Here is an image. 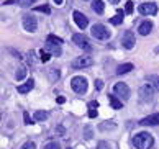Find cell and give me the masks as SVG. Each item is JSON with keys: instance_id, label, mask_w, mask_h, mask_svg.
Listing matches in <instances>:
<instances>
[{"instance_id": "obj_1", "label": "cell", "mask_w": 159, "mask_h": 149, "mask_svg": "<svg viewBox=\"0 0 159 149\" xmlns=\"http://www.w3.org/2000/svg\"><path fill=\"white\" fill-rule=\"evenodd\" d=\"M133 144L138 149H151L152 144H154V138H152V134H149L148 131H141V133L134 134Z\"/></svg>"}, {"instance_id": "obj_2", "label": "cell", "mask_w": 159, "mask_h": 149, "mask_svg": "<svg viewBox=\"0 0 159 149\" xmlns=\"http://www.w3.org/2000/svg\"><path fill=\"white\" fill-rule=\"evenodd\" d=\"M70 88L75 92V93H85L87 92V79L85 77H82V75H75L70 79Z\"/></svg>"}, {"instance_id": "obj_3", "label": "cell", "mask_w": 159, "mask_h": 149, "mask_svg": "<svg viewBox=\"0 0 159 149\" xmlns=\"http://www.w3.org/2000/svg\"><path fill=\"white\" fill-rule=\"evenodd\" d=\"M90 31H92V36L95 38V39H102V41H105V39H108V38H110V31L107 29V26L100 25V23L93 25Z\"/></svg>"}, {"instance_id": "obj_4", "label": "cell", "mask_w": 159, "mask_h": 149, "mask_svg": "<svg viewBox=\"0 0 159 149\" xmlns=\"http://www.w3.org/2000/svg\"><path fill=\"white\" fill-rule=\"evenodd\" d=\"M139 97H141L143 102H151L152 97H154V87H152L151 84H144L139 88Z\"/></svg>"}, {"instance_id": "obj_5", "label": "cell", "mask_w": 159, "mask_h": 149, "mask_svg": "<svg viewBox=\"0 0 159 149\" xmlns=\"http://www.w3.org/2000/svg\"><path fill=\"white\" fill-rule=\"evenodd\" d=\"M138 11L141 15H156L157 13V5L154 2H144L138 7Z\"/></svg>"}, {"instance_id": "obj_6", "label": "cell", "mask_w": 159, "mask_h": 149, "mask_svg": "<svg viewBox=\"0 0 159 149\" xmlns=\"http://www.w3.org/2000/svg\"><path fill=\"white\" fill-rule=\"evenodd\" d=\"M121 44L125 49H133L134 44H136V38H134V33L133 31H125L121 36Z\"/></svg>"}, {"instance_id": "obj_7", "label": "cell", "mask_w": 159, "mask_h": 149, "mask_svg": "<svg viewBox=\"0 0 159 149\" xmlns=\"http://www.w3.org/2000/svg\"><path fill=\"white\" fill-rule=\"evenodd\" d=\"M113 93L116 97H120L123 100H128L129 98V88L126 84H123V82H118V84H115L113 87Z\"/></svg>"}, {"instance_id": "obj_8", "label": "cell", "mask_w": 159, "mask_h": 149, "mask_svg": "<svg viewBox=\"0 0 159 149\" xmlns=\"http://www.w3.org/2000/svg\"><path fill=\"white\" fill-rule=\"evenodd\" d=\"M72 41L75 44H77L79 47H82L84 51H92V46L89 43V39H87L84 34H80V33H75L74 36H72Z\"/></svg>"}, {"instance_id": "obj_9", "label": "cell", "mask_w": 159, "mask_h": 149, "mask_svg": "<svg viewBox=\"0 0 159 149\" xmlns=\"http://www.w3.org/2000/svg\"><path fill=\"white\" fill-rule=\"evenodd\" d=\"M23 28H25L26 31H30V33L36 31V28H38L36 18H34L33 15H25V16H23Z\"/></svg>"}, {"instance_id": "obj_10", "label": "cell", "mask_w": 159, "mask_h": 149, "mask_svg": "<svg viewBox=\"0 0 159 149\" xmlns=\"http://www.w3.org/2000/svg\"><path fill=\"white\" fill-rule=\"evenodd\" d=\"M72 18H74V21H75V25H77L80 29H85L87 25H89V20H87V16L82 13V11L75 10L74 13H72Z\"/></svg>"}, {"instance_id": "obj_11", "label": "cell", "mask_w": 159, "mask_h": 149, "mask_svg": "<svg viewBox=\"0 0 159 149\" xmlns=\"http://www.w3.org/2000/svg\"><path fill=\"white\" fill-rule=\"evenodd\" d=\"M93 64L92 57H75L72 61V67L74 69H84V67H90Z\"/></svg>"}, {"instance_id": "obj_12", "label": "cell", "mask_w": 159, "mask_h": 149, "mask_svg": "<svg viewBox=\"0 0 159 149\" xmlns=\"http://www.w3.org/2000/svg\"><path fill=\"white\" fill-rule=\"evenodd\" d=\"M139 124L141 126H157L159 124V113H152V115L139 120Z\"/></svg>"}, {"instance_id": "obj_13", "label": "cell", "mask_w": 159, "mask_h": 149, "mask_svg": "<svg viewBox=\"0 0 159 149\" xmlns=\"http://www.w3.org/2000/svg\"><path fill=\"white\" fill-rule=\"evenodd\" d=\"M151 29H152V23H151L149 20H146V21H143V23L138 26V33L141 34V36H146V34L151 33Z\"/></svg>"}, {"instance_id": "obj_14", "label": "cell", "mask_w": 159, "mask_h": 149, "mask_svg": "<svg viewBox=\"0 0 159 149\" xmlns=\"http://www.w3.org/2000/svg\"><path fill=\"white\" fill-rule=\"evenodd\" d=\"M44 51H48L49 54L59 56V54H61V44H54V43H49V41H46V49H44Z\"/></svg>"}, {"instance_id": "obj_15", "label": "cell", "mask_w": 159, "mask_h": 149, "mask_svg": "<svg viewBox=\"0 0 159 149\" xmlns=\"http://www.w3.org/2000/svg\"><path fill=\"white\" fill-rule=\"evenodd\" d=\"M33 87H34V80L33 79H28L23 85H18V92L20 93H28L30 90H33Z\"/></svg>"}, {"instance_id": "obj_16", "label": "cell", "mask_w": 159, "mask_h": 149, "mask_svg": "<svg viewBox=\"0 0 159 149\" xmlns=\"http://www.w3.org/2000/svg\"><path fill=\"white\" fill-rule=\"evenodd\" d=\"M133 69H134V65L131 62H125V64H120L118 67H116V74L121 75V74H126V72H129V70H133Z\"/></svg>"}, {"instance_id": "obj_17", "label": "cell", "mask_w": 159, "mask_h": 149, "mask_svg": "<svg viewBox=\"0 0 159 149\" xmlns=\"http://www.w3.org/2000/svg\"><path fill=\"white\" fill-rule=\"evenodd\" d=\"M92 10L95 11L97 15H102L103 10H105V5H103L102 0H93V2H92Z\"/></svg>"}, {"instance_id": "obj_18", "label": "cell", "mask_w": 159, "mask_h": 149, "mask_svg": "<svg viewBox=\"0 0 159 149\" xmlns=\"http://www.w3.org/2000/svg\"><path fill=\"white\" fill-rule=\"evenodd\" d=\"M108 100H110V105L113 106V110H120L123 103H121V100H118V97L116 95H108Z\"/></svg>"}, {"instance_id": "obj_19", "label": "cell", "mask_w": 159, "mask_h": 149, "mask_svg": "<svg viewBox=\"0 0 159 149\" xmlns=\"http://www.w3.org/2000/svg\"><path fill=\"white\" fill-rule=\"evenodd\" d=\"M97 108H98V102H97V100L89 102V118H95L97 116Z\"/></svg>"}, {"instance_id": "obj_20", "label": "cell", "mask_w": 159, "mask_h": 149, "mask_svg": "<svg viewBox=\"0 0 159 149\" xmlns=\"http://www.w3.org/2000/svg\"><path fill=\"white\" fill-rule=\"evenodd\" d=\"M123 16H125V11L118 10V11H116V15L113 16V18H110V23H111V25H120V23L123 21Z\"/></svg>"}, {"instance_id": "obj_21", "label": "cell", "mask_w": 159, "mask_h": 149, "mask_svg": "<svg viewBox=\"0 0 159 149\" xmlns=\"http://www.w3.org/2000/svg\"><path fill=\"white\" fill-rule=\"evenodd\" d=\"M34 120H36V121H44L46 120V118H48V113H46V111H34Z\"/></svg>"}, {"instance_id": "obj_22", "label": "cell", "mask_w": 159, "mask_h": 149, "mask_svg": "<svg viewBox=\"0 0 159 149\" xmlns=\"http://www.w3.org/2000/svg\"><path fill=\"white\" fill-rule=\"evenodd\" d=\"M25 75H26V67H25V65H21V67L18 69V72H16L15 77H16V80H21Z\"/></svg>"}, {"instance_id": "obj_23", "label": "cell", "mask_w": 159, "mask_h": 149, "mask_svg": "<svg viewBox=\"0 0 159 149\" xmlns=\"http://www.w3.org/2000/svg\"><path fill=\"white\" fill-rule=\"evenodd\" d=\"M113 129L115 128V123L113 121H103V124H100V129H102V131H105V129Z\"/></svg>"}, {"instance_id": "obj_24", "label": "cell", "mask_w": 159, "mask_h": 149, "mask_svg": "<svg viewBox=\"0 0 159 149\" xmlns=\"http://www.w3.org/2000/svg\"><path fill=\"white\" fill-rule=\"evenodd\" d=\"M39 56H41V57H39V61H41V62H48V61H49V57H51V54H49L48 51H41V52H39Z\"/></svg>"}, {"instance_id": "obj_25", "label": "cell", "mask_w": 159, "mask_h": 149, "mask_svg": "<svg viewBox=\"0 0 159 149\" xmlns=\"http://www.w3.org/2000/svg\"><path fill=\"white\" fill-rule=\"evenodd\" d=\"M34 11H43V13H51V8L48 5H39V7H34Z\"/></svg>"}, {"instance_id": "obj_26", "label": "cell", "mask_w": 159, "mask_h": 149, "mask_svg": "<svg viewBox=\"0 0 159 149\" xmlns=\"http://www.w3.org/2000/svg\"><path fill=\"white\" fill-rule=\"evenodd\" d=\"M148 82H154V88H156V90H159V75L148 77Z\"/></svg>"}, {"instance_id": "obj_27", "label": "cell", "mask_w": 159, "mask_h": 149, "mask_svg": "<svg viewBox=\"0 0 159 149\" xmlns=\"http://www.w3.org/2000/svg\"><path fill=\"white\" fill-rule=\"evenodd\" d=\"M48 41H49V43H54V44H62V39L57 38V36H54V34H49Z\"/></svg>"}, {"instance_id": "obj_28", "label": "cell", "mask_w": 159, "mask_h": 149, "mask_svg": "<svg viewBox=\"0 0 159 149\" xmlns=\"http://www.w3.org/2000/svg\"><path fill=\"white\" fill-rule=\"evenodd\" d=\"M34 2H36V0H18V5L20 7H30Z\"/></svg>"}, {"instance_id": "obj_29", "label": "cell", "mask_w": 159, "mask_h": 149, "mask_svg": "<svg viewBox=\"0 0 159 149\" xmlns=\"http://www.w3.org/2000/svg\"><path fill=\"white\" fill-rule=\"evenodd\" d=\"M97 149H111V146H110V142H107V141H100L97 144Z\"/></svg>"}, {"instance_id": "obj_30", "label": "cell", "mask_w": 159, "mask_h": 149, "mask_svg": "<svg viewBox=\"0 0 159 149\" xmlns=\"http://www.w3.org/2000/svg\"><path fill=\"white\" fill-rule=\"evenodd\" d=\"M44 149H61V146L57 144L56 141H51V142H48V144L44 146Z\"/></svg>"}, {"instance_id": "obj_31", "label": "cell", "mask_w": 159, "mask_h": 149, "mask_svg": "<svg viewBox=\"0 0 159 149\" xmlns=\"http://www.w3.org/2000/svg\"><path fill=\"white\" fill-rule=\"evenodd\" d=\"M49 77H51V80H57V79H59V72H57L56 69H51Z\"/></svg>"}, {"instance_id": "obj_32", "label": "cell", "mask_w": 159, "mask_h": 149, "mask_svg": "<svg viewBox=\"0 0 159 149\" xmlns=\"http://www.w3.org/2000/svg\"><path fill=\"white\" fill-rule=\"evenodd\" d=\"M21 149H36V146H34V142L28 141V142H25V144H23V147H21Z\"/></svg>"}, {"instance_id": "obj_33", "label": "cell", "mask_w": 159, "mask_h": 149, "mask_svg": "<svg viewBox=\"0 0 159 149\" xmlns=\"http://www.w3.org/2000/svg\"><path fill=\"white\" fill-rule=\"evenodd\" d=\"M23 118H25V124H33V120H31V118H30V115H28L26 111L23 113Z\"/></svg>"}, {"instance_id": "obj_34", "label": "cell", "mask_w": 159, "mask_h": 149, "mask_svg": "<svg viewBox=\"0 0 159 149\" xmlns=\"http://www.w3.org/2000/svg\"><path fill=\"white\" fill-rule=\"evenodd\" d=\"M125 11H126V13H133V2H126Z\"/></svg>"}, {"instance_id": "obj_35", "label": "cell", "mask_w": 159, "mask_h": 149, "mask_svg": "<svg viewBox=\"0 0 159 149\" xmlns=\"http://www.w3.org/2000/svg\"><path fill=\"white\" fill-rule=\"evenodd\" d=\"M95 87H97V90H102V88H103V80H95Z\"/></svg>"}, {"instance_id": "obj_36", "label": "cell", "mask_w": 159, "mask_h": 149, "mask_svg": "<svg viewBox=\"0 0 159 149\" xmlns=\"http://www.w3.org/2000/svg\"><path fill=\"white\" fill-rule=\"evenodd\" d=\"M85 138H87V139H90V138H92V131H90V126H87V128H85Z\"/></svg>"}, {"instance_id": "obj_37", "label": "cell", "mask_w": 159, "mask_h": 149, "mask_svg": "<svg viewBox=\"0 0 159 149\" xmlns=\"http://www.w3.org/2000/svg\"><path fill=\"white\" fill-rule=\"evenodd\" d=\"M64 102H66V98H64V97H57V103H59V105H62Z\"/></svg>"}, {"instance_id": "obj_38", "label": "cell", "mask_w": 159, "mask_h": 149, "mask_svg": "<svg viewBox=\"0 0 159 149\" xmlns=\"http://www.w3.org/2000/svg\"><path fill=\"white\" fill-rule=\"evenodd\" d=\"M108 2H110V3H113V5H116V3L120 2V0H108Z\"/></svg>"}, {"instance_id": "obj_39", "label": "cell", "mask_w": 159, "mask_h": 149, "mask_svg": "<svg viewBox=\"0 0 159 149\" xmlns=\"http://www.w3.org/2000/svg\"><path fill=\"white\" fill-rule=\"evenodd\" d=\"M54 2H56V5H61V3H62V0H54Z\"/></svg>"}, {"instance_id": "obj_40", "label": "cell", "mask_w": 159, "mask_h": 149, "mask_svg": "<svg viewBox=\"0 0 159 149\" xmlns=\"http://www.w3.org/2000/svg\"><path fill=\"white\" fill-rule=\"evenodd\" d=\"M67 149H70V147H67Z\"/></svg>"}]
</instances>
